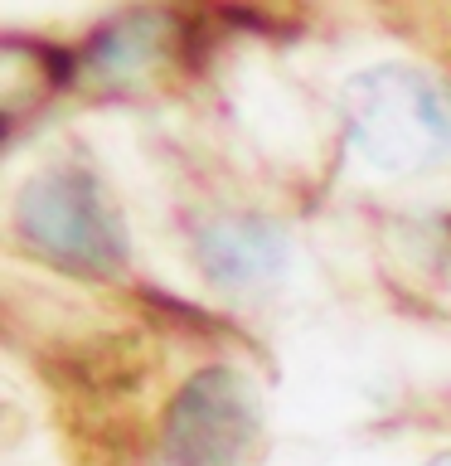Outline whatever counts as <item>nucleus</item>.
<instances>
[{
    "instance_id": "obj_4",
    "label": "nucleus",
    "mask_w": 451,
    "mask_h": 466,
    "mask_svg": "<svg viewBox=\"0 0 451 466\" xmlns=\"http://www.w3.org/2000/svg\"><path fill=\"white\" fill-rule=\"evenodd\" d=\"M282 238L276 228L257 224V218H228L199 233V262L218 287H247V282H267L282 268Z\"/></svg>"
},
{
    "instance_id": "obj_1",
    "label": "nucleus",
    "mask_w": 451,
    "mask_h": 466,
    "mask_svg": "<svg viewBox=\"0 0 451 466\" xmlns=\"http://www.w3.org/2000/svg\"><path fill=\"white\" fill-rule=\"evenodd\" d=\"M345 131L378 170H422L451 156V93L417 68L359 73L345 93Z\"/></svg>"
},
{
    "instance_id": "obj_2",
    "label": "nucleus",
    "mask_w": 451,
    "mask_h": 466,
    "mask_svg": "<svg viewBox=\"0 0 451 466\" xmlns=\"http://www.w3.org/2000/svg\"><path fill=\"white\" fill-rule=\"evenodd\" d=\"M15 228L29 253L83 277H112L126 262L122 218L87 170L58 166L25 185L15 204Z\"/></svg>"
},
{
    "instance_id": "obj_5",
    "label": "nucleus",
    "mask_w": 451,
    "mask_h": 466,
    "mask_svg": "<svg viewBox=\"0 0 451 466\" xmlns=\"http://www.w3.org/2000/svg\"><path fill=\"white\" fill-rule=\"evenodd\" d=\"M432 466H451V457H442V461H432Z\"/></svg>"
},
{
    "instance_id": "obj_3",
    "label": "nucleus",
    "mask_w": 451,
    "mask_h": 466,
    "mask_svg": "<svg viewBox=\"0 0 451 466\" xmlns=\"http://www.w3.org/2000/svg\"><path fill=\"white\" fill-rule=\"evenodd\" d=\"M257 442V399L243 374L204 370L165 418V466H243Z\"/></svg>"
}]
</instances>
